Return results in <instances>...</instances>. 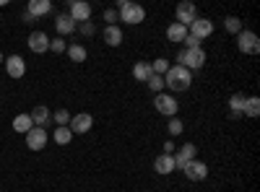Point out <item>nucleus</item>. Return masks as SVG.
Listing matches in <instances>:
<instances>
[{"label": "nucleus", "instance_id": "1", "mask_svg": "<svg viewBox=\"0 0 260 192\" xmlns=\"http://www.w3.org/2000/svg\"><path fill=\"white\" fill-rule=\"evenodd\" d=\"M190 83H192V73L187 68H182V65H169V70L164 73V89L175 91V94L187 91Z\"/></svg>", "mask_w": 260, "mask_h": 192}, {"label": "nucleus", "instance_id": "2", "mask_svg": "<svg viewBox=\"0 0 260 192\" xmlns=\"http://www.w3.org/2000/svg\"><path fill=\"white\" fill-rule=\"evenodd\" d=\"M117 13H120L122 24H130V26H138L141 21L146 18V8L133 3V0H122V3H117Z\"/></svg>", "mask_w": 260, "mask_h": 192}, {"label": "nucleus", "instance_id": "3", "mask_svg": "<svg viewBox=\"0 0 260 192\" xmlns=\"http://www.w3.org/2000/svg\"><path fill=\"white\" fill-rule=\"evenodd\" d=\"M177 65L187 68L190 73H192V70H201V68L206 65V50H203V47H198V50H182V52L177 55Z\"/></svg>", "mask_w": 260, "mask_h": 192}, {"label": "nucleus", "instance_id": "4", "mask_svg": "<svg viewBox=\"0 0 260 192\" xmlns=\"http://www.w3.org/2000/svg\"><path fill=\"white\" fill-rule=\"evenodd\" d=\"M237 50H240L242 55H257V52H260V39H257V34L242 29L240 34H237Z\"/></svg>", "mask_w": 260, "mask_h": 192}, {"label": "nucleus", "instance_id": "5", "mask_svg": "<svg viewBox=\"0 0 260 192\" xmlns=\"http://www.w3.org/2000/svg\"><path fill=\"white\" fill-rule=\"evenodd\" d=\"M154 109L159 112V114H164V117H177V112H180V104H177V99L172 96V94H156V99H154Z\"/></svg>", "mask_w": 260, "mask_h": 192}, {"label": "nucleus", "instance_id": "6", "mask_svg": "<svg viewBox=\"0 0 260 192\" xmlns=\"http://www.w3.org/2000/svg\"><path fill=\"white\" fill-rule=\"evenodd\" d=\"M187 34H190V36H195V39H201V42H203V39H208V36L213 34V21H211V18H206V16H203V18L198 16V18H195L192 24L187 26Z\"/></svg>", "mask_w": 260, "mask_h": 192}, {"label": "nucleus", "instance_id": "7", "mask_svg": "<svg viewBox=\"0 0 260 192\" xmlns=\"http://www.w3.org/2000/svg\"><path fill=\"white\" fill-rule=\"evenodd\" d=\"M68 127H71V133H73V135H83V133H89L91 127H94V117H91L89 112H78V114L71 117Z\"/></svg>", "mask_w": 260, "mask_h": 192}, {"label": "nucleus", "instance_id": "8", "mask_svg": "<svg viewBox=\"0 0 260 192\" xmlns=\"http://www.w3.org/2000/svg\"><path fill=\"white\" fill-rule=\"evenodd\" d=\"M172 159H175V169H185V164H190L192 159H198V145H195V143H185V145L177 148Z\"/></svg>", "mask_w": 260, "mask_h": 192}, {"label": "nucleus", "instance_id": "9", "mask_svg": "<svg viewBox=\"0 0 260 192\" xmlns=\"http://www.w3.org/2000/svg\"><path fill=\"white\" fill-rule=\"evenodd\" d=\"M185 177L190 179V182H203L206 177H208V166L201 161V159H192L190 164H185Z\"/></svg>", "mask_w": 260, "mask_h": 192}, {"label": "nucleus", "instance_id": "10", "mask_svg": "<svg viewBox=\"0 0 260 192\" xmlns=\"http://www.w3.org/2000/svg\"><path fill=\"white\" fill-rule=\"evenodd\" d=\"M26 45H29V50H31L34 55H45V52L50 50V36H47L45 31H31Z\"/></svg>", "mask_w": 260, "mask_h": 192}, {"label": "nucleus", "instance_id": "11", "mask_svg": "<svg viewBox=\"0 0 260 192\" xmlns=\"http://www.w3.org/2000/svg\"><path fill=\"white\" fill-rule=\"evenodd\" d=\"M47 130L45 127H31V130L26 133V145L31 148V151H42V148L47 145Z\"/></svg>", "mask_w": 260, "mask_h": 192}, {"label": "nucleus", "instance_id": "12", "mask_svg": "<svg viewBox=\"0 0 260 192\" xmlns=\"http://www.w3.org/2000/svg\"><path fill=\"white\" fill-rule=\"evenodd\" d=\"M68 16L76 21V24H83V21L91 18V3H86V0H76V3H71Z\"/></svg>", "mask_w": 260, "mask_h": 192}, {"label": "nucleus", "instance_id": "13", "mask_svg": "<svg viewBox=\"0 0 260 192\" xmlns=\"http://www.w3.org/2000/svg\"><path fill=\"white\" fill-rule=\"evenodd\" d=\"M6 73L11 75V78H21L26 73V60L21 57V55H11V57H6Z\"/></svg>", "mask_w": 260, "mask_h": 192}, {"label": "nucleus", "instance_id": "14", "mask_svg": "<svg viewBox=\"0 0 260 192\" xmlns=\"http://www.w3.org/2000/svg\"><path fill=\"white\" fill-rule=\"evenodd\" d=\"M175 16H177V24L190 26L192 21L198 18V8H195V3H180L177 11H175Z\"/></svg>", "mask_w": 260, "mask_h": 192}, {"label": "nucleus", "instance_id": "15", "mask_svg": "<svg viewBox=\"0 0 260 192\" xmlns=\"http://www.w3.org/2000/svg\"><path fill=\"white\" fill-rule=\"evenodd\" d=\"M55 29H57V34H62V36H68V34H73L76 29H78V24L68 16V13H57V18H55Z\"/></svg>", "mask_w": 260, "mask_h": 192}, {"label": "nucleus", "instance_id": "16", "mask_svg": "<svg viewBox=\"0 0 260 192\" xmlns=\"http://www.w3.org/2000/svg\"><path fill=\"white\" fill-rule=\"evenodd\" d=\"M154 172H156V174H161V177L172 174V172H175V159L167 156V153L156 156V159H154Z\"/></svg>", "mask_w": 260, "mask_h": 192}, {"label": "nucleus", "instance_id": "17", "mask_svg": "<svg viewBox=\"0 0 260 192\" xmlns=\"http://www.w3.org/2000/svg\"><path fill=\"white\" fill-rule=\"evenodd\" d=\"M26 13H31L34 18L47 16V13H52V3L50 0H31V3L26 6Z\"/></svg>", "mask_w": 260, "mask_h": 192}, {"label": "nucleus", "instance_id": "18", "mask_svg": "<svg viewBox=\"0 0 260 192\" xmlns=\"http://www.w3.org/2000/svg\"><path fill=\"white\" fill-rule=\"evenodd\" d=\"M104 42H107V45H110V47H120L122 45V39H125V34H122V29L120 26H104Z\"/></svg>", "mask_w": 260, "mask_h": 192}, {"label": "nucleus", "instance_id": "19", "mask_svg": "<svg viewBox=\"0 0 260 192\" xmlns=\"http://www.w3.org/2000/svg\"><path fill=\"white\" fill-rule=\"evenodd\" d=\"M29 117H31V122H34V127H42V125H47L50 122V109H47V106L45 104H37L34 106V109L29 112Z\"/></svg>", "mask_w": 260, "mask_h": 192}, {"label": "nucleus", "instance_id": "20", "mask_svg": "<svg viewBox=\"0 0 260 192\" xmlns=\"http://www.w3.org/2000/svg\"><path fill=\"white\" fill-rule=\"evenodd\" d=\"M185 36H187V26L177 24V21L167 26V39H169V42H175V45H180V42H185Z\"/></svg>", "mask_w": 260, "mask_h": 192}, {"label": "nucleus", "instance_id": "21", "mask_svg": "<svg viewBox=\"0 0 260 192\" xmlns=\"http://www.w3.org/2000/svg\"><path fill=\"white\" fill-rule=\"evenodd\" d=\"M245 94H232V99H229V117L232 120H237V117H242V106H245Z\"/></svg>", "mask_w": 260, "mask_h": 192}, {"label": "nucleus", "instance_id": "22", "mask_svg": "<svg viewBox=\"0 0 260 192\" xmlns=\"http://www.w3.org/2000/svg\"><path fill=\"white\" fill-rule=\"evenodd\" d=\"M151 75H154V70H151V62H143V60H138L136 65H133V78H136V81L146 83Z\"/></svg>", "mask_w": 260, "mask_h": 192}, {"label": "nucleus", "instance_id": "23", "mask_svg": "<svg viewBox=\"0 0 260 192\" xmlns=\"http://www.w3.org/2000/svg\"><path fill=\"white\" fill-rule=\"evenodd\" d=\"M31 127H34V122H31V117H29L26 112L13 117V130H16V133H24V135H26V133L31 130Z\"/></svg>", "mask_w": 260, "mask_h": 192}, {"label": "nucleus", "instance_id": "24", "mask_svg": "<svg viewBox=\"0 0 260 192\" xmlns=\"http://www.w3.org/2000/svg\"><path fill=\"white\" fill-rule=\"evenodd\" d=\"M242 114H245V117H257V114H260V99H257V96H247V99H245Z\"/></svg>", "mask_w": 260, "mask_h": 192}, {"label": "nucleus", "instance_id": "25", "mask_svg": "<svg viewBox=\"0 0 260 192\" xmlns=\"http://www.w3.org/2000/svg\"><path fill=\"white\" fill-rule=\"evenodd\" d=\"M68 57L73 60V62H86V57H89V52H86V47L83 45H68Z\"/></svg>", "mask_w": 260, "mask_h": 192}, {"label": "nucleus", "instance_id": "26", "mask_svg": "<svg viewBox=\"0 0 260 192\" xmlns=\"http://www.w3.org/2000/svg\"><path fill=\"white\" fill-rule=\"evenodd\" d=\"M52 138H55L57 145H68V143L73 140V133H71V127H55Z\"/></svg>", "mask_w": 260, "mask_h": 192}, {"label": "nucleus", "instance_id": "27", "mask_svg": "<svg viewBox=\"0 0 260 192\" xmlns=\"http://www.w3.org/2000/svg\"><path fill=\"white\" fill-rule=\"evenodd\" d=\"M224 29H226L229 34H234V36H237V34H240L245 26H242V21L237 18V16H226V18H224Z\"/></svg>", "mask_w": 260, "mask_h": 192}, {"label": "nucleus", "instance_id": "28", "mask_svg": "<svg viewBox=\"0 0 260 192\" xmlns=\"http://www.w3.org/2000/svg\"><path fill=\"white\" fill-rule=\"evenodd\" d=\"M146 83H148V89L154 94H164V75H151Z\"/></svg>", "mask_w": 260, "mask_h": 192}, {"label": "nucleus", "instance_id": "29", "mask_svg": "<svg viewBox=\"0 0 260 192\" xmlns=\"http://www.w3.org/2000/svg\"><path fill=\"white\" fill-rule=\"evenodd\" d=\"M71 117H73V114H71L68 109H57V112L52 114V120H55V125H57V127H68Z\"/></svg>", "mask_w": 260, "mask_h": 192}, {"label": "nucleus", "instance_id": "30", "mask_svg": "<svg viewBox=\"0 0 260 192\" xmlns=\"http://www.w3.org/2000/svg\"><path fill=\"white\" fill-rule=\"evenodd\" d=\"M151 70H154V75H164L169 70V60H164V57L154 60V62H151Z\"/></svg>", "mask_w": 260, "mask_h": 192}, {"label": "nucleus", "instance_id": "31", "mask_svg": "<svg viewBox=\"0 0 260 192\" xmlns=\"http://www.w3.org/2000/svg\"><path fill=\"white\" fill-rule=\"evenodd\" d=\"M167 130H169V135H182V130H185V125H182V120H177V117H172V120H169V125H167Z\"/></svg>", "mask_w": 260, "mask_h": 192}, {"label": "nucleus", "instance_id": "32", "mask_svg": "<svg viewBox=\"0 0 260 192\" xmlns=\"http://www.w3.org/2000/svg\"><path fill=\"white\" fill-rule=\"evenodd\" d=\"M104 21H107V26H117V21H120L117 8H107V11H104Z\"/></svg>", "mask_w": 260, "mask_h": 192}, {"label": "nucleus", "instance_id": "33", "mask_svg": "<svg viewBox=\"0 0 260 192\" xmlns=\"http://www.w3.org/2000/svg\"><path fill=\"white\" fill-rule=\"evenodd\" d=\"M50 50H52L55 55H60V52L68 50V45H65V39H50Z\"/></svg>", "mask_w": 260, "mask_h": 192}, {"label": "nucleus", "instance_id": "34", "mask_svg": "<svg viewBox=\"0 0 260 192\" xmlns=\"http://www.w3.org/2000/svg\"><path fill=\"white\" fill-rule=\"evenodd\" d=\"M78 29H81V34H86V36H94V34H96L94 21H83V24H78Z\"/></svg>", "mask_w": 260, "mask_h": 192}, {"label": "nucleus", "instance_id": "35", "mask_svg": "<svg viewBox=\"0 0 260 192\" xmlns=\"http://www.w3.org/2000/svg\"><path fill=\"white\" fill-rule=\"evenodd\" d=\"M182 45H185V50H198V47H203V42L187 34V36H185V42H182Z\"/></svg>", "mask_w": 260, "mask_h": 192}, {"label": "nucleus", "instance_id": "36", "mask_svg": "<svg viewBox=\"0 0 260 192\" xmlns=\"http://www.w3.org/2000/svg\"><path fill=\"white\" fill-rule=\"evenodd\" d=\"M175 151H177V145L172 143V140H167V143H164V153H167V156H175Z\"/></svg>", "mask_w": 260, "mask_h": 192}, {"label": "nucleus", "instance_id": "37", "mask_svg": "<svg viewBox=\"0 0 260 192\" xmlns=\"http://www.w3.org/2000/svg\"><path fill=\"white\" fill-rule=\"evenodd\" d=\"M24 21H26V24H31V21H37V18H34L31 13H26V11H24Z\"/></svg>", "mask_w": 260, "mask_h": 192}, {"label": "nucleus", "instance_id": "38", "mask_svg": "<svg viewBox=\"0 0 260 192\" xmlns=\"http://www.w3.org/2000/svg\"><path fill=\"white\" fill-rule=\"evenodd\" d=\"M3 62H6V57H3V52H0V65H3Z\"/></svg>", "mask_w": 260, "mask_h": 192}]
</instances>
